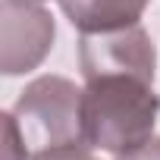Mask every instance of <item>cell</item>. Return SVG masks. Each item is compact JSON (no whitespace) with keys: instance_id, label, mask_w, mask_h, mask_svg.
Instances as JSON below:
<instances>
[{"instance_id":"1","label":"cell","mask_w":160,"mask_h":160,"mask_svg":"<svg viewBox=\"0 0 160 160\" xmlns=\"http://www.w3.org/2000/svg\"><path fill=\"white\" fill-rule=\"evenodd\" d=\"M25 141L28 160H88L82 88L63 75H41L25 85L10 110Z\"/></svg>"},{"instance_id":"2","label":"cell","mask_w":160,"mask_h":160,"mask_svg":"<svg viewBox=\"0 0 160 160\" xmlns=\"http://www.w3.org/2000/svg\"><path fill=\"white\" fill-rule=\"evenodd\" d=\"M82 110L88 141L119 160L154 138L160 98L148 78L110 72L85 78Z\"/></svg>"},{"instance_id":"3","label":"cell","mask_w":160,"mask_h":160,"mask_svg":"<svg viewBox=\"0 0 160 160\" xmlns=\"http://www.w3.org/2000/svg\"><path fill=\"white\" fill-rule=\"evenodd\" d=\"M78 66L85 78L94 75H110V72H126L154 82L157 69V50L151 35L144 32L141 22L110 28V32H91L78 41Z\"/></svg>"},{"instance_id":"4","label":"cell","mask_w":160,"mask_h":160,"mask_svg":"<svg viewBox=\"0 0 160 160\" xmlns=\"http://www.w3.org/2000/svg\"><path fill=\"white\" fill-rule=\"evenodd\" d=\"M53 16L41 3L3 0L0 7V69L3 75H22L44 63L53 47Z\"/></svg>"},{"instance_id":"5","label":"cell","mask_w":160,"mask_h":160,"mask_svg":"<svg viewBox=\"0 0 160 160\" xmlns=\"http://www.w3.org/2000/svg\"><path fill=\"white\" fill-rule=\"evenodd\" d=\"M148 3L151 0H60V10L82 35H91L141 22Z\"/></svg>"},{"instance_id":"6","label":"cell","mask_w":160,"mask_h":160,"mask_svg":"<svg viewBox=\"0 0 160 160\" xmlns=\"http://www.w3.org/2000/svg\"><path fill=\"white\" fill-rule=\"evenodd\" d=\"M3 160H28L25 141H22L19 126H16V119H13L10 110L3 113Z\"/></svg>"},{"instance_id":"7","label":"cell","mask_w":160,"mask_h":160,"mask_svg":"<svg viewBox=\"0 0 160 160\" xmlns=\"http://www.w3.org/2000/svg\"><path fill=\"white\" fill-rule=\"evenodd\" d=\"M119 160H160V138L154 135L151 141H144L141 148H135L132 154H126V157H119Z\"/></svg>"},{"instance_id":"8","label":"cell","mask_w":160,"mask_h":160,"mask_svg":"<svg viewBox=\"0 0 160 160\" xmlns=\"http://www.w3.org/2000/svg\"><path fill=\"white\" fill-rule=\"evenodd\" d=\"M22 3H41V0H22Z\"/></svg>"},{"instance_id":"9","label":"cell","mask_w":160,"mask_h":160,"mask_svg":"<svg viewBox=\"0 0 160 160\" xmlns=\"http://www.w3.org/2000/svg\"><path fill=\"white\" fill-rule=\"evenodd\" d=\"M88 160H91V157H88Z\"/></svg>"}]
</instances>
